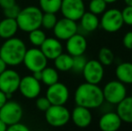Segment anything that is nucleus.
<instances>
[{
  "mask_svg": "<svg viewBox=\"0 0 132 131\" xmlns=\"http://www.w3.org/2000/svg\"><path fill=\"white\" fill-rule=\"evenodd\" d=\"M77 105L87 109H97L104 103L103 89L98 84L85 82L77 86L74 95Z\"/></svg>",
  "mask_w": 132,
  "mask_h": 131,
  "instance_id": "nucleus-1",
  "label": "nucleus"
},
{
  "mask_svg": "<svg viewBox=\"0 0 132 131\" xmlns=\"http://www.w3.org/2000/svg\"><path fill=\"white\" fill-rule=\"evenodd\" d=\"M26 50L25 43L21 39L12 37L0 46V58L7 66H18L23 63Z\"/></svg>",
  "mask_w": 132,
  "mask_h": 131,
  "instance_id": "nucleus-2",
  "label": "nucleus"
},
{
  "mask_svg": "<svg viewBox=\"0 0 132 131\" xmlns=\"http://www.w3.org/2000/svg\"><path fill=\"white\" fill-rule=\"evenodd\" d=\"M43 12L40 7L30 5L21 9L16 17L18 28L24 32H30L42 26V19Z\"/></svg>",
  "mask_w": 132,
  "mask_h": 131,
  "instance_id": "nucleus-3",
  "label": "nucleus"
},
{
  "mask_svg": "<svg viewBox=\"0 0 132 131\" xmlns=\"http://www.w3.org/2000/svg\"><path fill=\"white\" fill-rule=\"evenodd\" d=\"M103 89L104 101L111 105H117L127 96L126 84L120 81L111 80L108 82Z\"/></svg>",
  "mask_w": 132,
  "mask_h": 131,
  "instance_id": "nucleus-4",
  "label": "nucleus"
},
{
  "mask_svg": "<svg viewBox=\"0 0 132 131\" xmlns=\"http://www.w3.org/2000/svg\"><path fill=\"white\" fill-rule=\"evenodd\" d=\"M45 119L50 126L61 128L70 120V112L65 105L51 104L45 111Z\"/></svg>",
  "mask_w": 132,
  "mask_h": 131,
  "instance_id": "nucleus-5",
  "label": "nucleus"
},
{
  "mask_svg": "<svg viewBox=\"0 0 132 131\" xmlns=\"http://www.w3.org/2000/svg\"><path fill=\"white\" fill-rule=\"evenodd\" d=\"M124 24L121 11L117 8L106 9L102 14L100 26L107 32L114 33L120 31Z\"/></svg>",
  "mask_w": 132,
  "mask_h": 131,
  "instance_id": "nucleus-6",
  "label": "nucleus"
},
{
  "mask_svg": "<svg viewBox=\"0 0 132 131\" xmlns=\"http://www.w3.org/2000/svg\"><path fill=\"white\" fill-rule=\"evenodd\" d=\"M23 63L24 64L25 67L31 72L42 71L44 67L47 66L48 58L38 47H35L27 49Z\"/></svg>",
  "mask_w": 132,
  "mask_h": 131,
  "instance_id": "nucleus-7",
  "label": "nucleus"
},
{
  "mask_svg": "<svg viewBox=\"0 0 132 131\" xmlns=\"http://www.w3.org/2000/svg\"><path fill=\"white\" fill-rule=\"evenodd\" d=\"M23 110L20 103L15 101H7L0 108V119L7 125L14 124L22 119Z\"/></svg>",
  "mask_w": 132,
  "mask_h": 131,
  "instance_id": "nucleus-8",
  "label": "nucleus"
},
{
  "mask_svg": "<svg viewBox=\"0 0 132 131\" xmlns=\"http://www.w3.org/2000/svg\"><path fill=\"white\" fill-rule=\"evenodd\" d=\"M21 76L14 69H5L0 74V90L10 98L14 93L18 91Z\"/></svg>",
  "mask_w": 132,
  "mask_h": 131,
  "instance_id": "nucleus-9",
  "label": "nucleus"
},
{
  "mask_svg": "<svg viewBox=\"0 0 132 131\" xmlns=\"http://www.w3.org/2000/svg\"><path fill=\"white\" fill-rule=\"evenodd\" d=\"M82 74L85 82L99 84L104 77V66L97 59L87 60Z\"/></svg>",
  "mask_w": 132,
  "mask_h": 131,
  "instance_id": "nucleus-10",
  "label": "nucleus"
},
{
  "mask_svg": "<svg viewBox=\"0 0 132 131\" xmlns=\"http://www.w3.org/2000/svg\"><path fill=\"white\" fill-rule=\"evenodd\" d=\"M59 11L64 17L77 22L85 12V5L84 0H62Z\"/></svg>",
  "mask_w": 132,
  "mask_h": 131,
  "instance_id": "nucleus-11",
  "label": "nucleus"
},
{
  "mask_svg": "<svg viewBox=\"0 0 132 131\" xmlns=\"http://www.w3.org/2000/svg\"><path fill=\"white\" fill-rule=\"evenodd\" d=\"M46 97L53 105H65L69 98V90L66 84L57 82L49 85Z\"/></svg>",
  "mask_w": 132,
  "mask_h": 131,
  "instance_id": "nucleus-12",
  "label": "nucleus"
},
{
  "mask_svg": "<svg viewBox=\"0 0 132 131\" xmlns=\"http://www.w3.org/2000/svg\"><path fill=\"white\" fill-rule=\"evenodd\" d=\"M52 30L57 39L59 40H67L78 32V25L76 21L63 17L62 19L57 20Z\"/></svg>",
  "mask_w": 132,
  "mask_h": 131,
  "instance_id": "nucleus-13",
  "label": "nucleus"
},
{
  "mask_svg": "<svg viewBox=\"0 0 132 131\" xmlns=\"http://www.w3.org/2000/svg\"><path fill=\"white\" fill-rule=\"evenodd\" d=\"M18 90L25 98L35 99L40 95L42 86L40 81L35 79L32 75H26L21 78Z\"/></svg>",
  "mask_w": 132,
  "mask_h": 131,
  "instance_id": "nucleus-14",
  "label": "nucleus"
},
{
  "mask_svg": "<svg viewBox=\"0 0 132 131\" xmlns=\"http://www.w3.org/2000/svg\"><path fill=\"white\" fill-rule=\"evenodd\" d=\"M70 119H72L75 126L77 128H85L92 123L93 114L90 109L77 105L70 113Z\"/></svg>",
  "mask_w": 132,
  "mask_h": 131,
  "instance_id": "nucleus-15",
  "label": "nucleus"
},
{
  "mask_svg": "<svg viewBox=\"0 0 132 131\" xmlns=\"http://www.w3.org/2000/svg\"><path fill=\"white\" fill-rule=\"evenodd\" d=\"M67 52L72 57L84 55L87 49V40L85 36L77 32L66 40Z\"/></svg>",
  "mask_w": 132,
  "mask_h": 131,
  "instance_id": "nucleus-16",
  "label": "nucleus"
},
{
  "mask_svg": "<svg viewBox=\"0 0 132 131\" xmlns=\"http://www.w3.org/2000/svg\"><path fill=\"white\" fill-rule=\"evenodd\" d=\"M122 125V120L116 111H106L99 119V128L103 131H117Z\"/></svg>",
  "mask_w": 132,
  "mask_h": 131,
  "instance_id": "nucleus-17",
  "label": "nucleus"
},
{
  "mask_svg": "<svg viewBox=\"0 0 132 131\" xmlns=\"http://www.w3.org/2000/svg\"><path fill=\"white\" fill-rule=\"evenodd\" d=\"M40 49L48 59L54 60L59 54L63 52V46L59 39L46 38L40 46Z\"/></svg>",
  "mask_w": 132,
  "mask_h": 131,
  "instance_id": "nucleus-18",
  "label": "nucleus"
},
{
  "mask_svg": "<svg viewBox=\"0 0 132 131\" xmlns=\"http://www.w3.org/2000/svg\"><path fill=\"white\" fill-rule=\"evenodd\" d=\"M116 112L122 122L132 123V97L126 96L117 104Z\"/></svg>",
  "mask_w": 132,
  "mask_h": 131,
  "instance_id": "nucleus-19",
  "label": "nucleus"
},
{
  "mask_svg": "<svg viewBox=\"0 0 132 131\" xmlns=\"http://www.w3.org/2000/svg\"><path fill=\"white\" fill-rule=\"evenodd\" d=\"M18 29L19 28L15 19L5 17L0 21V38L7 40L14 37Z\"/></svg>",
  "mask_w": 132,
  "mask_h": 131,
  "instance_id": "nucleus-20",
  "label": "nucleus"
},
{
  "mask_svg": "<svg viewBox=\"0 0 132 131\" xmlns=\"http://www.w3.org/2000/svg\"><path fill=\"white\" fill-rule=\"evenodd\" d=\"M80 26L85 32H94L100 26V19L98 15L89 12H85L79 19Z\"/></svg>",
  "mask_w": 132,
  "mask_h": 131,
  "instance_id": "nucleus-21",
  "label": "nucleus"
},
{
  "mask_svg": "<svg viewBox=\"0 0 132 131\" xmlns=\"http://www.w3.org/2000/svg\"><path fill=\"white\" fill-rule=\"evenodd\" d=\"M117 79L124 84H132V63L122 62L117 66L115 69Z\"/></svg>",
  "mask_w": 132,
  "mask_h": 131,
  "instance_id": "nucleus-22",
  "label": "nucleus"
},
{
  "mask_svg": "<svg viewBox=\"0 0 132 131\" xmlns=\"http://www.w3.org/2000/svg\"><path fill=\"white\" fill-rule=\"evenodd\" d=\"M55 68L59 71L67 72L72 70L73 66V57L68 53H61L54 59Z\"/></svg>",
  "mask_w": 132,
  "mask_h": 131,
  "instance_id": "nucleus-23",
  "label": "nucleus"
},
{
  "mask_svg": "<svg viewBox=\"0 0 132 131\" xmlns=\"http://www.w3.org/2000/svg\"><path fill=\"white\" fill-rule=\"evenodd\" d=\"M59 73L56 68L46 66L42 70V82L46 85H51L59 82Z\"/></svg>",
  "mask_w": 132,
  "mask_h": 131,
  "instance_id": "nucleus-24",
  "label": "nucleus"
},
{
  "mask_svg": "<svg viewBox=\"0 0 132 131\" xmlns=\"http://www.w3.org/2000/svg\"><path fill=\"white\" fill-rule=\"evenodd\" d=\"M62 0H39L40 8L43 13L56 14L60 10Z\"/></svg>",
  "mask_w": 132,
  "mask_h": 131,
  "instance_id": "nucleus-25",
  "label": "nucleus"
},
{
  "mask_svg": "<svg viewBox=\"0 0 132 131\" xmlns=\"http://www.w3.org/2000/svg\"><path fill=\"white\" fill-rule=\"evenodd\" d=\"M115 56L113 54L112 50L110 49L109 48L103 47L99 50L98 53V60L100 61V63L104 66H109L112 65V63L114 62Z\"/></svg>",
  "mask_w": 132,
  "mask_h": 131,
  "instance_id": "nucleus-26",
  "label": "nucleus"
},
{
  "mask_svg": "<svg viewBox=\"0 0 132 131\" xmlns=\"http://www.w3.org/2000/svg\"><path fill=\"white\" fill-rule=\"evenodd\" d=\"M29 33V40L34 47L40 48V46L42 44V42L45 40L46 34L43 31L40 30V28L35 29L33 31H31Z\"/></svg>",
  "mask_w": 132,
  "mask_h": 131,
  "instance_id": "nucleus-27",
  "label": "nucleus"
},
{
  "mask_svg": "<svg viewBox=\"0 0 132 131\" xmlns=\"http://www.w3.org/2000/svg\"><path fill=\"white\" fill-rule=\"evenodd\" d=\"M107 5L104 0H90L88 8L91 13L100 15L107 9Z\"/></svg>",
  "mask_w": 132,
  "mask_h": 131,
  "instance_id": "nucleus-28",
  "label": "nucleus"
},
{
  "mask_svg": "<svg viewBox=\"0 0 132 131\" xmlns=\"http://www.w3.org/2000/svg\"><path fill=\"white\" fill-rule=\"evenodd\" d=\"M57 18L53 13H43L42 19V26L46 30H52L55 26Z\"/></svg>",
  "mask_w": 132,
  "mask_h": 131,
  "instance_id": "nucleus-29",
  "label": "nucleus"
},
{
  "mask_svg": "<svg viewBox=\"0 0 132 131\" xmlns=\"http://www.w3.org/2000/svg\"><path fill=\"white\" fill-rule=\"evenodd\" d=\"M86 62L87 59L84 55L73 57V66H72V70L75 71L76 73H82Z\"/></svg>",
  "mask_w": 132,
  "mask_h": 131,
  "instance_id": "nucleus-30",
  "label": "nucleus"
},
{
  "mask_svg": "<svg viewBox=\"0 0 132 131\" xmlns=\"http://www.w3.org/2000/svg\"><path fill=\"white\" fill-rule=\"evenodd\" d=\"M122 19H123L124 24L129 26H132V6L126 5L121 11Z\"/></svg>",
  "mask_w": 132,
  "mask_h": 131,
  "instance_id": "nucleus-31",
  "label": "nucleus"
},
{
  "mask_svg": "<svg viewBox=\"0 0 132 131\" xmlns=\"http://www.w3.org/2000/svg\"><path fill=\"white\" fill-rule=\"evenodd\" d=\"M21 8L18 5H14L12 6L8 7V8L4 9V14H5V17L7 18H13V19H16V17L19 14Z\"/></svg>",
  "mask_w": 132,
  "mask_h": 131,
  "instance_id": "nucleus-32",
  "label": "nucleus"
},
{
  "mask_svg": "<svg viewBox=\"0 0 132 131\" xmlns=\"http://www.w3.org/2000/svg\"><path fill=\"white\" fill-rule=\"evenodd\" d=\"M51 105V103L50 102V101L48 100L47 97H39L36 100V107L38 108V110H40V111L45 112L48 109L50 108V106Z\"/></svg>",
  "mask_w": 132,
  "mask_h": 131,
  "instance_id": "nucleus-33",
  "label": "nucleus"
},
{
  "mask_svg": "<svg viewBox=\"0 0 132 131\" xmlns=\"http://www.w3.org/2000/svg\"><path fill=\"white\" fill-rule=\"evenodd\" d=\"M7 130H9V131H29V128L19 121V122H16V123H14V124L9 125V126L7 127Z\"/></svg>",
  "mask_w": 132,
  "mask_h": 131,
  "instance_id": "nucleus-34",
  "label": "nucleus"
},
{
  "mask_svg": "<svg viewBox=\"0 0 132 131\" xmlns=\"http://www.w3.org/2000/svg\"><path fill=\"white\" fill-rule=\"evenodd\" d=\"M122 43H123V46L126 49L132 50V31L127 32L124 35L123 40H122Z\"/></svg>",
  "mask_w": 132,
  "mask_h": 131,
  "instance_id": "nucleus-35",
  "label": "nucleus"
},
{
  "mask_svg": "<svg viewBox=\"0 0 132 131\" xmlns=\"http://www.w3.org/2000/svg\"><path fill=\"white\" fill-rule=\"evenodd\" d=\"M15 4V0H0V6L3 9L8 8Z\"/></svg>",
  "mask_w": 132,
  "mask_h": 131,
  "instance_id": "nucleus-36",
  "label": "nucleus"
},
{
  "mask_svg": "<svg viewBox=\"0 0 132 131\" xmlns=\"http://www.w3.org/2000/svg\"><path fill=\"white\" fill-rule=\"evenodd\" d=\"M7 101H8V97H7L6 93H5L4 92H2L1 90H0V108H1Z\"/></svg>",
  "mask_w": 132,
  "mask_h": 131,
  "instance_id": "nucleus-37",
  "label": "nucleus"
},
{
  "mask_svg": "<svg viewBox=\"0 0 132 131\" xmlns=\"http://www.w3.org/2000/svg\"><path fill=\"white\" fill-rule=\"evenodd\" d=\"M6 66H7L6 63L0 58V74H2L5 69H6Z\"/></svg>",
  "mask_w": 132,
  "mask_h": 131,
  "instance_id": "nucleus-38",
  "label": "nucleus"
},
{
  "mask_svg": "<svg viewBox=\"0 0 132 131\" xmlns=\"http://www.w3.org/2000/svg\"><path fill=\"white\" fill-rule=\"evenodd\" d=\"M32 76L38 81H42V71H35L32 72Z\"/></svg>",
  "mask_w": 132,
  "mask_h": 131,
  "instance_id": "nucleus-39",
  "label": "nucleus"
},
{
  "mask_svg": "<svg viewBox=\"0 0 132 131\" xmlns=\"http://www.w3.org/2000/svg\"><path fill=\"white\" fill-rule=\"evenodd\" d=\"M7 130V125L0 119V131H5Z\"/></svg>",
  "mask_w": 132,
  "mask_h": 131,
  "instance_id": "nucleus-40",
  "label": "nucleus"
},
{
  "mask_svg": "<svg viewBox=\"0 0 132 131\" xmlns=\"http://www.w3.org/2000/svg\"><path fill=\"white\" fill-rule=\"evenodd\" d=\"M124 3H125L126 5H129V6H132V0H123Z\"/></svg>",
  "mask_w": 132,
  "mask_h": 131,
  "instance_id": "nucleus-41",
  "label": "nucleus"
},
{
  "mask_svg": "<svg viewBox=\"0 0 132 131\" xmlns=\"http://www.w3.org/2000/svg\"><path fill=\"white\" fill-rule=\"evenodd\" d=\"M104 1L107 4H113V3H115V2L118 1V0H104Z\"/></svg>",
  "mask_w": 132,
  "mask_h": 131,
  "instance_id": "nucleus-42",
  "label": "nucleus"
},
{
  "mask_svg": "<svg viewBox=\"0 0 132 131\" xmlns=\"http://www.w3.org/2000/svg\"><path fill=\"white\" fill-rule=\"evenodd\" d=\"M130 96L132 97V88H131V90H130Z\"/></svg>",
  "mask_w": 132,
  "mask_h": 131,
  "instance_id": "nucleus-43",
  "label": "nucleus"
},
{
  "mask_svg": "<svg viewBox=\"0 0 132 131\" xmlns=\"http://www.w3.org/2000/svg\"><path fill=\"white\" fill-rule=\"evenodd\" d=\"M130 62H131V63H132V55H131V61H130Z\"/></svg>",
  "mask_w": 132,
  "mask_h": 131,
  "instance_id": "nucleus-44",
  "label": "nucleus"
},
{
  "mask_svg": "<svg viewBox=\"0 0 132 131\" xmlns=\"http://www.w3.org/2000/svg\"><path fill=\"white\" fill-rule=\"evenodd\" d=\"M88 1H90V0H88Z\"/></svg>",
  "mask_w": 132,
  "mask_h": 131,
  "instance_id": "nucleus-45",
  "label": "nucleus"
}]
</instances>
